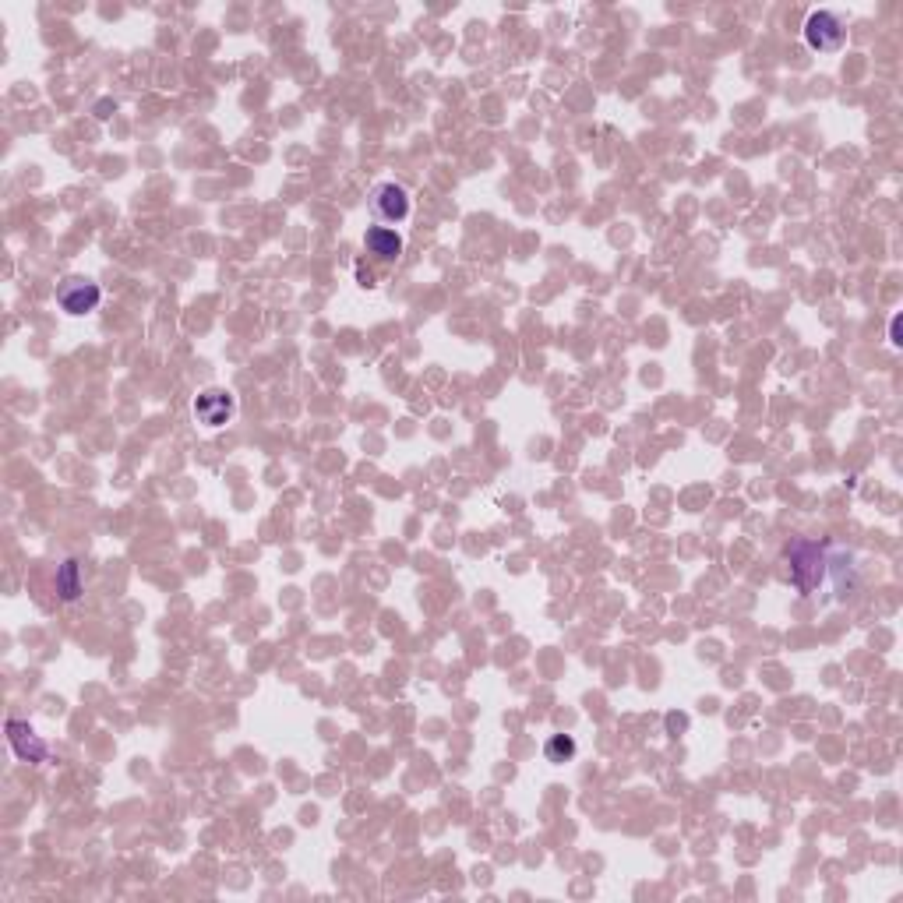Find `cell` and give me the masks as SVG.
<instances>
[{"instance_id":"cell-1","label":"cell","mask_w":903,"mask_h":903,"mask_svg":"<svg viewBox=\"0 0 903 903\" xmlns=\"http://www.w3.org/2000/svg\"><path fill=\"white\" fill-rule=\"evenodd\" d=\"M847 39V29L844 22L833 15V11H812L805 22V43L812 46V50L819 53H836L840 46H844Z\"/></svg>"},{"instance_id":"cell-2","label":"cell","mask_w":903,"mask_h":903,"mask_svg":"<svg viewBox=\"0 0 903 903\" xmlns=\"http://www.w3.org/2000/svg\"><path fill=\"white\" fill-rule=\"evenodd\" d=\"M787 561H791V579L801 593H812L822 579V551L819 544H794L787 551Z\"/></svg>"},{"instance_id":"cell-3","label":"cell","mask_w":903,"mask_h":903,"mask_svg":"<svg viewBox=\"0 0 903 903\" xmlns=\"http://www.w3.org/2000/svg\"><path fill=\"white\" fill-rule=\"evenodd\" d=\"M233 413H237V399H233L230 392H223V389H209V392H202V396L195 399L198 424L212 427V431L223 427V424H230Z\"/></svg>"},{"instance_id":"cell-4","label":"cell","mask_w":903,"mask_h":903,"mask_svg":"<svg viewBox=\"0 0 903 903\" xmlns=\"http://www.w3.org/2000/svg\"><path fill=\"white\" fill-rule=\"evenodd\" d=\"M103 293H99L96 283H85V279H68V283L57 290V304L68 314H89L99 307Z\"/></svg>"},{"instance_id":"cell-5","label":"cell","mask_w":903,"mask_h":903,"mask_svg":"<svg viewBox=\"0 0 903 903\" xmlns=\"http://www.w3.org/2000/svg\"><path fill=\"white\" fill-rule=\"evenodd\" d=\"M8 741H11V748H15V755L22 762H46L50 759L46 741L39 738V734L32 731L25 720H8Z\"/></svg>"},{"instance_id":"cell-6","label":"cell","mask_w":903,"mask_h":903,"mask_svg":"<svg viewBox=\"0 0 903 903\" xmlns=\"http://www.w3.org/2000/svg\"><path fill=\"white\" fill-rule=\"evenodd\" d=\"M371 209L378 212L381 219H389V223H399V219L410 216V195H406V187L399 184H378L371 195Z\"/></svg>"},{"instance_id":"cell-7","label":"cell","mask_w":903,"mask_h":903,"mask_svg":"<svg viewBox=\"0 0 903 903\" xmlns=\"http://www.w3.org/2000/svg\"><path fill=\"white\" fill-rule=\"evenodd\" d=\"M364 244L374 258H381V262H396L399 254H403V237H399L396 230H389V226H371Z\"/></svg>"},{"instance_id":"cell-8","label":"cell","mask_w":903,"mask_h":903,"mask_svg":"<svg viewBox=\"0 0 903 903\" xmlns=\"http://www.w3.org/2000/svg\"><path fill=\"white\" fill-rule=\"evenodd\" d=\"M57 593L64 600H78V593H82V565L75 558H68L57 568Z\"/></svg>"},{"instance_id":"cell-9","label":"cell","mask_w":903,"mask_h":903,"mask_svg":"<svg viewBox=\"0 0 903 903\" xmlns=\"http://www.w3.org/2000/svg\"><path fill=\"white\" fill-rule=\"evenodd\" d=\"M544 755H547V762H565V759H572V755H575V741H572V738H565V734H558V738L547 741Z\"/></svg>"}]
</instances>
